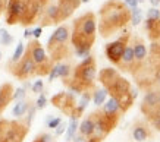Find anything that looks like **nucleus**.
Here are the masks:
<instances>
[{
    "label": "nucleus",
    "instance_id": "obj_1",
    "mask_svg": "<svg viewBox=\"0 0 160 142\" xmlns=\"http://www.w3.org/2000/svg\"><path fill=\"white\" fill-rule=\"evenodd\" d=\"M98 16L100 21L97 22V31L102 37L107 38L129 24L131 10L121 0H107L100 7Z\"/></svg>",
    "mask_w": 160,
    "mask_h": 142
},
{
    "label": "nucleus",
    "instance_id": "obj_2",
    "mask_svg": "<svg viewBox=\"0 0 160 142\" xmlns=\"http://www.w3.org/2000/svg\"><path fill=\"white\" fill-rule=\"evenodd\" d=\"M97 35V18L92 12H87L73 21L71 44L77 57H87L91 53V47Z\"/></svg>",
    "mask_w": 160,
    "mask_h": 142
},
{
    "label": "nucleus",
    "instance_id": "obj_3",
    "mask_svg": "<svg viewBox=\"0 0 160 142\" xmlns=\"http://www.w3.org/2000/svg\"><path fill=\"white\" fill-rule=\"evenodd\" d=\"M96 76H97V63L96 59L90 54L73 68L72 75L63 79V83L69 88V92L82 94L84 91H94Z\"/></svg>",
    "mask_w": 160,
    "mask_h": 142
},
{
    "label": "nucleus",
    "instance_id": "obj_4",
    "mask_svg": "<svg viewBox=\"0 0 160 142\" xmlns=\"http://www.w3.org/2000/svg\"><path fill=\"white\" fill-rule=\"evenodd\" d=\"M71 32L68 25H59L47 41V53L53 62H60L71 56Z\"/></svg>",
    "mask_w": 160,
    "mask_h": 142
},
{
    "label": "nucleus",
    "instance_id": "obj_5",
    "mask_svg": "<svg viewBox=\"0 0 160 142\" xmlns=\"http://www.w3.org/2000/svg\"><path fill=\"white\" fill-rule=\"evenodd\" d=\"M25 54H28L31 60L37 66V75L38 76H46L49 75L50 69L54 64V62L50 59V56L47 54V51L44 50V47L41 45L38 40L35 38L32 41H29L27 49H25Z\"/></svg>",
    "mask_w": 160,
    "mask_h": 142
},
{
    "label": "nucleus",
    "instance_id": "obj_6",
    "mask_svg": "<svg viewBox=\"0 0 160 142\" xmlns=\"http://www.w3.org/2000/svg\"><path fill=\"white\" fill-rule=\"evenodd\" d=\"M29 126L21 120L0 119V142H24Z\"/></svg>",
    "mask_w": 160,
    "mask_h": 142
},
{
    "label": "nucleus",
    "instance_id": "obj_7",
    "mask_svg": "<svg viewBox=\"0 0 160 142\" xmlns=\"http://www.w3.org/2000/svg\"><path fill=\"white\" fill-rule=\"evenodd\" d=\"M129 43L132 45L134 51V68H132V75H137L138 72H142L147 69L148 64V51H147L146 43L141 37H132L129 38Z\"/></svg>",
    "mask_w": 160,
    "mask_h": 142
},
{
    "label": "nucleus",
    "instance_id": "obj_8",
    "mask_svg": "<svg viewBox=\"0 0 160 142\" xmlns=\"http://www.w3.org/2000/svg\"><path fill=\"white\" fill-rule=\"evenodd\" d=\"M9 72L19 81H27L37 75V66L28 54H24L16 63H9Z\"/></svg>",
    "mask_w": 160,
    "mask_h": 142
},
{
    "label": "nucleus",
    "instance_id": "obj_9",
    "mask_svg": "<svg viewBox=\"0 0 160 142\" xmlns=\"http://www.w3.org/2000/svg\"><path fill=\"white\" fill-rule=\"evenodd\" d=\"M49 3L50 0H25V10L24 16L21 19V24L27 26V25L38 22L44 9H46V6Z\"/></svg>",
    "mask_w": 160,
    "mask_h": 142
},
{
    "label": "nucleus",
    "instance_id": "obj_10",
    "mask_svg": "<svg viewBox=\"0 0 160 142\" xmlns=\"http://www.w3.org/2000/svg\"><path fill=\"white\" fill-rule=\"evenodd\" d=\"M91 117L94 120V135L102 138V139H104L118 126V123H119L115 119L106 116L102 110H97V111L91 113Z\"/></svg>",
    "mask_w": 160,
    "mask_h": 142
},
{
    "label": "nucleus",
    "instance_id": "obj_11",
    "mask_svg": "<svg viewBox=\"0 0 160 142\" xmlns=\"http://www.w3.org/2000/svg\"><path fill=\"white\" fill-rule=\"evenodd\" d=\"M129 38H131V34L126 32V34L121 35L118 40L106 44V47H104V54H106L107 60H109L110 63H113V64L119 63L122 54H123V50H125L126 44L129 43Z\"/></svg>",
    "mask_w": 160,
    "mask_h": 142
},
{
    "label": "nucleus",
    "instance_id": "obj_12",
    "mask_svg": "<svg viewBox=\"0 0 160 142\" xmlns=\"http://www.w3.org/2000/svg\"><path fill=\"white\" fill-rule=\"evenodd\" d=\"M159 85L156 87H151V88L146 89V94L142 97V101H141V113L146 116L147 119L151 117L153 114L159 111Z\"/></svg>",
    "mask_w": 160,
    "mask_h": 142
},
{
    "label": "nucleus",
    "instance_id": "obj_13",
    "mask_svg": "<svg viewBox=\"0 0 160 142\" xmlns=\"http://www.w3.org/2000/svg\"><path fill=\"white\" fill-rule=\"evenodd\" d=\"M52 104L66 116H72L73 110L77 107V98L72 92H59L52 97Z\"/></svg>",
    "mask_w": 160,
    "mask_h": 142
},
{
    "label": "nucleus",
    "instance_id": "obj_14",
    "mask_svg": "<svg viewBox=\"0 0 160 142\" xmlns=\"http://www.w3.org/2000/svg\"><path fill=\"white\" fill-rule=\"evenodd\" d=\"M25 0H8L6 5V24L16 25L21 24V19L24 16Z\"/></svg>",
    "mask_w": 160,
    "mask_h": 142
},
{
    "label": "nucleus",
    "instance_id": "obj_15",
    "mask_svg": "<svg viewBox=\"0 0 160 142\" xmlns=\"http://www.w3.org/2000/svg\"><path fill=\"white\" fill-rule=\"evenodd\" d=\"M41 26H49V25L60 24V10H59L58 3H49L44 9L43 15L38 21Z\"/></svg>",
    "mask_w": 160,
    "mask_h": 142
},
{
    "label": "nucleus",
    "instance_id": "obj_16",
    "mask_svg": "<svg viewBox=\"0 0 160 142\" xmlns=\"http://www.w3.org/2000/svg\"><path fill=\"white\" fill-rule=\"evenodd\" d=\"M131 136H132V139L137 142H144V141H147L148 138L153 136V130H151L148 122H146V120H137V122L132 125Z\"/></svg>",
    "mask_w": 160,
    "mask_h": 142
},
{
    "label": "nucleus",
    "instance_id": "obj_17",
    "mask_svg": "<svg viewBox=\"0 0 160 142\" xmlns=\"http://www.w3.org/2000/svg\"><path fill=\"white\" fill-rule=\"evenodd\" d=\"M81 3H82L81 0H59L58 6L60 10V22L71 18L73 12L81 6Z\"/></svg>",
    "mask_w": 160,
    "mask_h": 142
},
{
    "label": "nucleus",
    "instance_id": "obj_18",
    "mask_svg": "<svg viewBox=\"0 0 160 142\" xmlns=\"http://www.w3.org/2000/svg\"><path fill=\"white\" fill-rule=\"evenodd\" d=\"M121 76V73L118 72L116 69L113 68H104L100 70V73H98V81H100V83L103 85V88L109 89L113 85V83L116 82V79Z\"/></svg>",
    "mask_w": 160,
    "mask_h": 142
},
{
    "label": "nucleus",
    "instance_id": "obj_19",
    "mask_svg": "<svg viewBox=\"0 0 160 142\" xmlns=\"http://www.w3.org/2000/svg\"><path fill=\"white\" fill-rule=\"evenodd\" d=\"M118 68L121 69L122 72H129L132 73V68H134V51H132V45L131 43H128L123 50V54H122L119 63L116 64Z\"/></svg>",
    "mask_w": 160,
    "mask_h": 142
},
{
    "label": "nucleus",
    "instance_id": "obj_20",
    "mask_svg": "<svg viewBox=\"0 0 160 142\" xmlns=\"http://www.w3.org/2000/svg\"><path fill=\"white\" fill-rule=\"evenodd\" d=\"M102 111L104 113L106 116H109V117L118 120V122H119L121 116L123 114V113H122L121 106H119V103H118V100H116V98H113V97H110L107 101H104V103H103Z\"/></svg>",
    "mask_w": 160,
    "mask_h": 142
},
{
    "label": "nucleus",
    "instance_id": "obj_21",
    "mask_svg": "<svg viewBox=\"0 0 160 142\" xmlns=\"http://www.w3.org/2000/svg\"><path fill=\"white\" fill-rule=\"evenodd\" d=\"M13 85L9 82L2 83L0 85V116L3 114L6 107L10 104V101L13 100Z\"/></svg>",
    "mask_w": 160,
    "mask_h": 142
},
{
    "label": "nucleus",
    "instance_id": "obj_22",
    "mask_svg": "<svg viewBox=\"0 0 160 142\" xmlns=\"http://www.w3.org/2000/svg\"><path fill=\"white\" fill-rule=\"evenodd\" d=\"M144 28L148 32V38L151 41H159L160 40V19H148V18H146Z\"/></svg>",
    "mask_w": 160,
    "mask_h": 142
},
{
    "label": "nucleus",
    "instance_id": "obj_23",
    "mask_svg": "<svg viewBox=\"0 0 160 142\" xmlns=\"http://www.w3.org/2000/svg\"><path fill=\"white\" fill-rule=\"evenodd\" d=\"M78 130H79V133L84 135L85 138H90L94 135V120H92L91 114L87 116L82 122L78 125Z\"/></svg>",
    "mask_w": 160,
    "mask_h": 142
},
{
    "label": "nucleus",
    "instance_id": "obj_24",
    "mask_svg": "<svg viewBox=\"0 0 160 142\" xmlns=\"http://www.w3.org/2000/svg\"><path fill=\"white\" fill-rule=\"evenodd\" d=\"M148 64L150 66L160 64V43L159 41H153V44H151L150 53H148Z\"/></svg>",
    "mask_w": 160,
    "mask_h": 142
},
{
    "label": "nucleus",
    "instance_id": "obj_25",
    "mask_svg": "<svg viewBox=\"0 0 160 142\" xmlns=\"http://www.w3.org/2000/svg\"><path fill=\"white\" fill-rule=\"evenodd\" d=\"M29 101H25V100H19V101H16V104L13 106V110H12V114H13L15 117H22L27 114V110L29 107Z\"/></svg>",
    "mask_w": 160,
    "mask_h": 142
},
{
    "label": "nucleus",
    "instance_id": "obj_26",
    "mask_svg": "<svg viewBox=\"0 0 160 142\" xmlns=\"http://www.w3.org/2000/svg\"><path fill=\"white\" fill-rule=\"evenodd\" d=\"M107 98V91L104 88H94L91 94V100L96 106H103V103Z\"/></svg>",
    "mask_w": 160,
    "mask_h": 142
},
{
    "label": "nucleus",
    "instance_id": "obj_27",
    "mask_svg": "<svg viewBox=\"0 0 160 142\" xmlns=\"http://www.w3.org/2000/svg\"><path fill=\"white\" fill-rule=\"evenodd\" d=\"M58 63V78L66 79L72 75V66L69 63H60V62H56Z\"/></svg>",
    "mask_w": 160,
    "mask_h": 142
},
{
    "label": "nucleus",
    "instance_id": "obj_28",
    "mask_svg": "<svg viewBox=\"0 0 160 142\" xmlns=\"http://www.w3.org/2000/svg\"><path fill=\"white\" fill-rule=\"evenodd\" d=\"M77 130H78V119L71 117L68 126H66V136H65V139L66 141H72V138L77 135Z\"/></svg>",
    "mask_w": 160,
    "mask_h": 142
},
{
    "label": "nucleus",
    "instance_id": "obj_29",
    "mask_svg": "<svg viewBox=\"0 0 160 142\" xmlns=\"http://www.w3.org/2000/svg\"><path fill=\"white\" fill-rule=\"evenodd\" d=\"M129 10H131V19H129V22H131L134 26L140 25L141 21H142V9L134 7V9H129Z\"/></svg>",
    "mask_w": 160,
    "mask_h": 142
},
{
    "label": "nucleus",
    "instance_id": "obj_30",
    "mask_svg": "<svg viewBox=\"0 0 160 142\" xmlns=\"http://www.w3.org/2000/svg\"><path fill=\"white\" fill-rule=\"evenodd\" d=\"M24 53H25V45H24V43H22V41H19V43H18V45H16V49H15L13 54H12V59H10L9 63H16V62H18V60L24 56Z\"/></svg>",
    "mask_w": 160,
    "mask_h": 142
},
{
    "label": "nucleus",
    "instance_id": "obj_31",
    "mask_svg": "<svg viewBox=\"0 0 160 142\" xmlns=\"http://www.w3.org/2000/svg\"><path fill=\"white\" fill-rule=\"evenodd\" d=\"M13 43V37L5 30V28H2L0 30V44L2 45H10Z\"/></svg>",
    "mask_w": 160,
    "mask_h": 142
},
{
    "label": "nucleus",
    "instance_id": "obj_32",
    "mask_svg": "<svg viewBox=\"0 0 160 142\" xmlns=\"http://www.w3.org/2000/svg\"><path fill=\"white\" fill-rule=\"evenodd\" d=\"M35 111H37V107H35V104L31 103L28 110H27V116H25V120H24L27 126L31 127V123H32V119H34V116H35Z\"/></svg>",
    "mask_w": 160,
    "mask_h": 142
},
{
    "label": "nucleus",
    "instance_id": "obj_33",
    "mask_svg": "<svg viewBox=\"0 0 160 142\" xmlns=\"http://www.w3.org/2000/svg\"><path fill=\"white\" fill-rule=\"evenodd\" d=\"M62 122V119L60 117H53V116H47L46 117V125L49 129H54V127H58V125Z\"/></svg>",
    "mask_w": 160,
    "mask_h": 142
},
{
    "label": "nucleus",
    "instance_id": "obj_34",
    "mask_svg": "<svg viewBox=\"0 0 160 142\" xmlns=\"http://www.w3.org/2000/svg\"><path fill=\"white\" fill-rule=\"evenodd\" d=\"M147 120L153 125V127H154L156 130H159V132H160V111H157L156 114H153V116H151V117H148Z\"/></svg>",
    "mask_w": 160,
    "mask_h": 142
},
{
    "label": "nucleus",
    "instance_id": "obj_35",
    "mask_svg": "<svg viewBox=\"0 0 160 142\" xmlns=\"http://www.w3.org/2000/svg\"><path fill=\"white\" fill-rule=\"evenodd\" d=\"M25 95H27V89L24 87L21 88H16L13 91V100L15 101H19V100H25Z\"/></svg>",
    "mask_w": 160,
    "mask_h": 142
},
{
    "label": "nucleus",
    "instance_id": "obj_36",
    "mask_svg": "<svg viewBox=\"0 0 160 142\" xmlns=\"http://www.w3.org/2000/svg\"><path fill=\"white\" fill-rule=\"evenodd\" d=\"M46 106H47V97H46V94H44V92H41V94H40V97L37 98L35 107H37V110H43Z\"/></svg>",
    "mask_w": 160,
    "mask_h": 142
},
{
    "label": "nucleus",
    "instance_id": "obj_37",
    "mask_svg": "<svg viewBox=\"0 0 160 142\" xmlns=\"http://www.w3.org/2000/svg\"><path fill=\"white\" fill-rule=\"evenodd\" d=\"M32 142H54V138L50 133H40Z\"/></svg>",
    "mask_w": 160,
    "mask_h": 142
},
{
    "label": "nucleus",
    "instance_id": "obj_38",
    "mask_svg": "<svg viewBox=\"0 0 160 142\" xmlns=\"http://www.w3.org/2000/svg\"><path fill=\"white\" fill-rule=\"evenodd\" d=\"M147 18L148 19H160L159 7H150V9L147 10Z\"/></svg>",
    "mask_w": 160,
    "mask_h": 142
},
{
    "label": "nucleus",
    "instance_id": "obj_39",
    "mask_svg": "<svg viewBox=\"0 0 160 142\" xmlns=\"http://www.w3.org/2000/svg\"><path fill=\"white\" fill-rule=\"evenodd\" d=\"M31 89H32V92L35 94H41L44 89V83L41 79H38V81H35L34 83H32V87H31Z\"/></svg>",
    "mask_w": 160,
    "mask_h": 142
},
{
    "label": "nucleus",
    "instance_id": "obj_40",
    "mask_svg": "<svg viewBox=\"0 0 160 142\" xmlns=\"http://www.w3.org/2000/svg\"><path fill=\"white\" fill-rule=\"evenodd\" d=\"M66 126H68V125L65 122H60L58 125V127H54V135H56V136H60V135L66 130Z\"/></svg>",
    "mask_w": 160,
    "mask_h": 142
},
{
    "label": "nucleus",
    "instance_id": "obj_41",
    "mask_svg": "<svg viewBox=\"0 0 160 142\" xmlns=\"http://www.w3.org/2000/svg\"><path fill=\"white\" fill-rule=\"evenodd\" d=\"M123 3H125L129 9H134V7H138V2L137 0H123Z\"/></svg>",
    "mask_w": 160,
    "mask_h": 142
},
{
    "label": "nucleus",
    "instance_id": "obj_42",
    "mask_svg": "<svg viewBox=\"0 0 160 142\" xmlns=\"http://www.w3.org/2000/svg\"><path fill=\"white\" fill-rule=\"evenodd\" d=\"M41 34H43V26H37L35 30H32V35H34L37 40L41 37Z\"/></svg>",
    "mask_w": 160,
    "mask_h": 142
},
{
    "label": "nucleus",
    "instance_id": "obj_43",
    "mask_svg": "<svg viewBox=\"0 0 160 142\" xmlns=\"http://www.w3.org/2000/svg\"><path fill=\"white\" fill-rule=\"evenodd\" d=\"M72 141H73V142H85V141H87V138L79 133V135H75V136L72 138Z\"/></svg>",
    "mask_w": 160,
    "mask_h": 142
},
{
    "label": "nucleus",
    "instance_id": "obj_44",
    "mask_svg": "<svg viewBox=\"0 0 160 142\" xmlns=\"http://www.w3.org/2000/svg\"><path fill=\"white\" fill-rule=\"evenodd\" d=\"M6 5H8V0H0V16L6 10Z\"/></svg>",
    "mask_w": 160,
    "mask_h": 142
},
{
    "label": "nucleus",
    "instance_id": "obj_45",
    "mask_svg": "<svg viewBox=\"0 0 160 142\" xmlns=\"http://www.w3.org/2000/svg\"><path fill=\"white\" fill-rule=\"evenodd\" d=\"M102 141H103L102 138H98V136H96V135H92V136L87 138V141H85V142H102Z\"/></svg>",
    "mask_w": 160,
    "mask_h": 142
},
{
    "label": "nucleus",
    "instance_id": "obj_46",
    "mask_svg": "<svg viewBox=\"0 0 160 142\" xmlns=\"http://www.w3.org/2000/svg\"><path fill=\"white\" fill-rule=\"evenodd\" d=\"M31 35H32V30H28V28H27V30L24 31V38H29Z\"/></svg>",
    "mask_w": 160,
    "mask_h": 142
},
{
    "label": "nucleus",
    "instance_id": "obj_47",
    "mask_svg": "<svg viewBox=\"0 0 160 142\" xmlns=\"http://www.w3.org/2000/svg\"><path fill=\"white\" fill-rule=\"evenodd\" d=\"M150 3L153 7H159L160 6V0H150Z\"/></svg>",
    "mask_w": 160,
    "mask_h": 142
},
{
    "label": "nucleus",
    "instance_id": "obj_48",
    "mask_svg": "<svg viewBox=\"0 0 160 142\" xmlns=\"http://www.w3.org/2000/svg\"><path fill=\"white\" fill-rule=\"evenodd\" d=\"M22 82H24V85H22V87H24L25 89H28V88H31V87H32V83H29L28 79H27V81H22Z\"/></svg>",
    "mask_w": 160,
    "mask_h": 142
},
{
    "label": "nucleus",
    "instance_id": "obj_49",
    "mask_svg": "<svg viewBox=\"0 0 160 142\" xmlns=\"http://www.w3.org/2000/svg\"><path fill=\"white\" fill-rule=\"evenodd\" d=\"M137 2H138V3H144L146 0H137Z\"/></svg>",
    "mask_w": 160,
    "mask_h": 142
},
{
    "label": "nucleus",
    "instance_id": "obj_50",
    "mask_svg": "<svg viewBox=\"0 0 160 142\" xmlns=\"http://www.w3.org/2000/svg\"><path fill=\"white\" fill-rule=\"evenodd\" d=\"M81 2H82V3H88V2H90V0H81Z\"/></svg>",
    "mask_w": 160,
    "mask_h": 142
},
{
    "label": "nucleus",
    "instance_id": "obj_51",
    "mask_svg": "<svg viewBox=\"0 0 160 142\" xmlns=\"http://www.w3.org/2000/svg\"><path fill=\"white\" fill-rule=\"evenodd\" d=\"M159 104H160V88H159Z\"/></svg>",
    "mask_w": 160,
    "mask_h": 142
},
{
    "label": "nucleus",
    "instance_id": "obj_52",
    "mask_svg": "<svg viewBox=\"0 0 160 142\" xmlns=\"http://www.w3.org/2000/svg\"><path fill=\"white\" fill-rule=\"evenodd\" d=\"M0 59H2V53H0Z\"/></svg>",
    "mask_w": 160,
    "mask_h": 142
},
{
    "label": "nucleus",
    "instance_id": "obj_53",
    "mask_svg": "<svg viewBox=\"0 0 160 142\" xmlns=\"http://www.w3.org/2000/svg\"><path fill=\"white\" fill-rule=\"evenodd\" d=\"M159 111H160V107H159Z\"/></svg>",
    "mask_w": 160,
    "mask_h": 142
}]
</instances>
